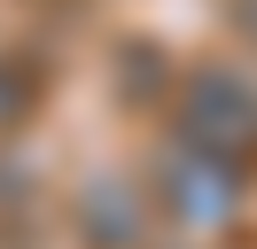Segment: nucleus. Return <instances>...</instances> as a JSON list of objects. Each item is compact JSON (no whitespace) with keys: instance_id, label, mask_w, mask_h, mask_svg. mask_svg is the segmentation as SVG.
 Returning a JSON list of instances; mask_svg holds the SVG:
<instances>
[{"instance_id":"obj_1","label":"nucleus","mask_w":257,"mask_h":249,"mask_svg":"<svg viewBox=\"0 0 257 249\" xmlns=\"http://www.w3.org/2000/svg\"><path fill=\"white\" fill-rule=\"evenodd\" d=\"M179 140L249 171L257 164V86L241 70H195L179 86Z\"/></svg>"},{"instance_id":"obj_2","label":"nucleus","mask_w":257,"mask_h":249,"mask_svg":"<svg viewBox=\"0 0 257 249\" xmlns=\"http://www.w3.org/2000/svg\"><path fill=\"white\" fill-rule=\"evenodd\" d=\"M156 210L179 218V226H226V218L241 210V171L179 140V148L164 156V171H156Z\"/></svg>"},{"instance_id":"obj_3","label":"nucleus","mask_w":257,"mask_h":249,"mask_svg":"<svg viewBox=\"0 0 257 249\" xmlns=\"http://www.w3.org/2000/svg\"><path fill=\"white\" fill-rule=\"evenodd\" d=\"M141 218H148V195L125 179H101L94 195H86V233H94L101 249H133L141 241Z\"/></svg>"},{"instance_id":"obj_4","label":"nucleus","mask_w":257,"mask_h":249,"mask_svg":"<svg viewBox=\"0 0 257 249\" xmlns=\"http://www.w3.org/2000/svg\"><path fill=\"white\" fill-rule=\"evenodd\" d=\"M24 109H32V86H24V70H8V62H0V140L24 125Z\"/></svg>"},{"instance_id":"obj_5","label":"nucleus","mask_w":257,"mask_h":249,"mask_svg":"<svg viewBox=\"0 0 257 249\" xmlns=\"http://www.w3.org/2000/svg\"><path fill=\"white\" fill-rule=\"evenodd\" d=\"M234 24H241V31H257V0H234Z\"/></svg>"}]
</instances>
